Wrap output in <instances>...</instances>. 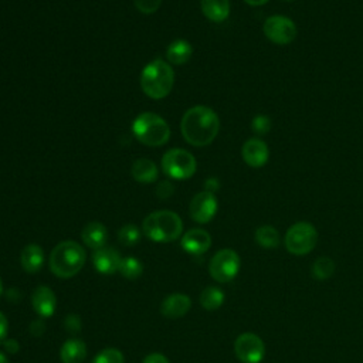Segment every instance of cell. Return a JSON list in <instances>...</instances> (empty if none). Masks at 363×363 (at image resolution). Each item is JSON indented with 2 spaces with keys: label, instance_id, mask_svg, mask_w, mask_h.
<instances>
[{
  "label": "cell",
  "instance_id": "cell-1",
  "mask_svg": "<svg viewBox=\"0 0 363 363\" xmlns=\"http://www.w3.org/2000/svg\"><path fill=\"white\" fill-rule=\"evenodd\" d=\"M180 129L186 142L202 148L216 139L220 131V119L212 108L196 105L185 112L180 122Z\"/></svg>",
  "mask_w": 363,
  "mask_h": 363
},
{
  "label": "cell",
  "instance_id": "cell-2",
  "mask_svg": "<svg viewBox=\"0 0 363 363\" xmlns=\"http://www.w3.org/2000/svg\"><path fill=\"white\" fill-rule=\"evenodd\" d=\"M85 250L76 242L59 243L50 254V270L59 278L77 275L85 264Z\"/></svg>",
  "mask_w": 363,
  "mask_h": 363
},
{
  "label": "cell",
  "instance_id": "cell-3",
  "mask_svg": "<svg viewBox=\"0 0 363 363\" xmlns=\"http://www.w3.org/2000/svg\"><path fill=\"white\" fill-rule=\"evenodd\" d=\"M143 234L155 243H172L184 232V222L170 210L153 212L142 223Z\"/></svg>",
  "mask_w": 363,
  "mask_h": 363
},
{
  "label": "cell",
  "instance_id": "cell-4",
  "mask_svg": "<svg viewBox=\"0 0 363 363\" xmlns=\"http://www.w3.org/2000/svg\"><path fill=\"white\" fill-rule=\"evenodd\" d=\"M174 84L173 69L163 60L150 61L141 74V88L152 100L167 97Z\"/></svg>",
  "mask_w": 363,
  "mask_h": 363
},
{
  "label": "cell",
  "instance_id": "cell-5",
  "mask_svg": "<svg viewBox=\"0 0 363 363\" xmlns=\"http://www.w3.org/2000/svg\"><path fill=\"white\" fill-rule=\"evenodd\" d=\"M133 136L146 146H162L170 138L167 122L153 112L139 114L132 124Z\"/></svg>",
  "mask_w": 363,
  "mask_h": 363
},
{
  "label": "cell",
  "instance_id": "cell-6",
  "mask_svg": "<svg viewBox=\"0 0 363 363\" xmlns=\"http://www.w3.org/2000/svg\"><path fill=\"white\" fill-rule=\"evenodd\" d=\"M198 169L195 156L185 149H170L162 157V170L166 176L176 180L191 179Z\"/></svg>",
  "mask_w": 363,
  "mask_h": 363
},
{
  "label": "cell",
  "instance_id": "cell-7",
  "mask_svg": "<svg viewBox=\"0 0 363 363\" xmlns=\"http://www.w3.org/2000/svg\"><path fill=\"white\" fill-rule=\"evenodd\" d=\"M285 249L294 256L309 254L318 243V232L308 222H298L292 225L284 239Z\"/></svg>",
  "mask_w": 363,
  "mask_h": 363
},
{
  "label": "cell",
  "instance_id": "cell-8",
  "mask_svg": "<svg viewBox=\"0 0 363 363\" xmlns=\"http://www.w3.org/2000/svg\"><path fill=\"white\" fill-rule=\"evenodd\" d=\"M240 256L232 249H223L218 251L209 264V273L218 282L233 281L240 271Z\"/></svg>",
  "mask_w": 363,
  "mask_h": 363
},
{
  "label": "cell",
  "instance_id": "cell-9",
  "mask_svg": "<svg viewBox=\"0 0 363 363\" xmlns=\"http://www.w3.org/2000/svg\"><path fill=\"white\" fill-rule=\"evenodd\" d=\"M263 32L266 37L280 46H287L292 43L297 37V25L287 16L275 15L264 22Z\"/></svg>",
  "mask_w": 363,
  "mask_h": 363
},
{
  "label": "cell",
  "instance_id": "cell-10",
  "mask_svg": "<svg viewBox=\"0 0 363 363\" xmlns=\"http://www.w3.org/2000/svg\"><path fill=\"white\" fill-rule=\"evenodd\" d=\"M234 353L242 363H260L266 355V346L256 333H242L234 342Z\"/></svg>",
  "mask_w": 363,
  "mask_h": 363
},
{
  "label": "cell",
  "instance_id": "cell-11",
  "mask_svg": "<svg viewBox=\"0 0 363 363\" xmlns=\"http://www.w3.org/2000/svg\"><path fill=\"white\" fill-rule=\"evenodd\" d=\"M218 209H219V203L215 194H210L206 191L198 194L192 199L189 206L191 218L201 225H206L212 222L218 213Z\"/></svg>",
  "mask_w": 363,
  "mask_h": 363
},
{
  "label": "cell",
  "instance_id": "cell-12",
  "mask_svg": "<svg viewBox=\"0 0 363 363\" xmlns=\"http://www.w3.org/2000/svg\"><path fill=\"white\" fill-rule=\"evenodd\" d=\"M122 257L114 247H102L94 250L93 264L95 270L104 275H111L119 271Z\"/></svg>",
  "mask_w": 363,
  "mask_h": 363
},
{
  "label": "cell",
  "instance_id": "cell-13",
  "mask_svg": "<svg viewBox=\"0 0 363 363\" xmlns=\"http://www.w3.org/2000/svg\"><path fill=\"white\" fill-rule=\"evenodd\" d=\"M242 155H243L244 162L250 167H263L268 162L270 150L264 141H261L258 138H251L244 142Z\"/></svg>",
  "mask_w": 363,
  "mask_h": 363
},
{
  "label": "cell",
  "instance_id": "cell-14",
  "mask_svg": "<svg viewBox=\"0 0 363 363\" xmlns=\"http://www.w3.org/2000/svg\"><path fill=\"white\" fill-rule=\"evenodd\" d=\"M212 246L210 234L203 229H192L182 237V249L192 256L205 254Z\"/></svg>",
  "mask_w": 363,
  "mask_h": 363
},
{
  "label": "cell",
  "instance_id": "cell-15",
  "mask_svg": "<svg viewBox=\"0 0 363 363\" xmlns=\"http://www.w3.org/2000/svg\"><path fill=\"white\" fill-rule=\"evenodd\" d=\"M192 307V301L185 294H170L167 295L162 305H160V314L169 319H177L185 316Z\"/></svg>",
  "mask_w": 363,
  "mask_h": 363
},
{
  "label": "cell",
  "instance_id": "cell-16",
  "mask_svg": "<svg viewBox=\"0 0 363 363\" xmlns=\"http://www.w3.org/2000/svg\"><path fill=\"white\" fill-rule=\"evenodd\" d=\"M32 305L40 318H50L56 311L57 298L49 287L40 285L33 291Z\"/></svg>",
  "mask_w": 363,
  "mask_h": 363
},
{
  "label": "cell",
  "instance_id": "cell-17",
  "mask_svg": "<svg viewBox=\"0 0 363 363\" xmlns=\"http://www.w3.org/2000/svg\"><path fill=\"white\" fill-rule=\"evenodd\" d=\"M201 8L213 23H223L230 16V0H202Z\"/></svg>",
  "mask_w": 363,
  "mask_h": 363
},
{
  "label": "cell",
  "instance_id": "cell-18",
  "mask_svg": "<svg viewBox=\"0 0 363 363\" xmlns=\"http://www.w3.org/2000/svg\"><path fill=\"white\" fill-rule=\"evenodd\" d=\"M81 239L85 243V246L93 250L102 249V247H105V243L108 239L107 227L102 223L91 222L83 229Z\"/></svg>",
  "mask_w": 363,
  "mask_h": 363
},
{
  "label": "cell",
  "instance_id": "cell-19",
  "mask_svg": "<svg viewBox=\"0 0 363 363\" xmlns=\"http://www.w3.org/2000/svg\"><path fill=\"white\" fill-rule=\"evenodd\" d=\"M22 267L29 274H36L44 264L43 249L37 244H29L22 250L20 256Z\"/></svg>",
  "mask_w": 363,
  "mask_h": 363
},
{
  "label": "cell",
  "instance_id": "cell-20",
  "mask_svg": "<svg viewBox=\"0 0 363 363\" xmlns=\"http://www.w3.org/2000/svg\"><path fill=\"white\" fill-rule=\"evenodd\" d=\"M63 363H83L87 357V345L81 339H69L60 350Z\"/></svg>",
  "mask_w": 363,
  "mask_h": 363
},
{
  "label": "cell",
  "instance_id": "cell-21",
  "mask_svg": "<svg viewBox=\"0 0 363 363\" xmlns=\"http://www.w3.org/2000/svg\"><path fill=\"white\" fill-rule=\"evenodd\" d=\"M157 167L149 159H138L132 163L131 176L139 184H152L157 179Z\"/></svg>",
  "mask_w": 363,
  "mask_h": 363
},
{
  "label": "cell",
  "instance_id": "cell-22",
  "mask_svg": "<svg viewBox=\"0 0 363 363\" xmlns=\"http://www.w3.org/2000/svg\"><path fill=\"white\" fill-rule=\"evenodd\" d=\"M192 53H194V49H192L191 43L184 39H179V40H174L173 43H170V46L167 47V52H166V57H167L169 63H172L174 66H182V64H186L191 60Z\"/></svg>",
  "mask_w": 363,
  "mask_h": 363
},
{
  "label": "cell",
  "instance_id": "cell-23",
  "mask_svg": "<svg viewBox=\"0 0 363 363\" xmlns=\"http://www.w3.org/2000/svg\"><path fill=\"white\" fill-rule=\"evenodd\" d=\"M256 242L264 249H277L281 243V237L275 227L261 226L256 230Z\"/></svg>",
  "mask_w": 363,
  "mask_h": 363
},
{
  "label": "cell",
  "instance_id": "cell-24",
  "mask_svg": "<svg viewBox=\"0 0 363 363\" xmlns=\"http://www.w3.org/2000/svg\"><path fill=\"white\" fill-rule=\"evenodd\" d=\"M225 302V292L218 287H208L201 294V305L208 311L219 309Z\"/></svg>",
  "mask_w": 363,
  "mask_h": 363
},
{
  "label": "cell",
  "instance_id": "cell-25",
  "mask_svg": "<svg viewBox=\"0 0 363 363\" xmlns=\"http://www.w3.org/2000/svg\"><path fill=\"white\" fill-rule=\"evenodd\" d=\"M333 273H335V263L329 257H319L318 260H315L312 266V277L315 280H319V281L328 280L333 275Z\"/></svg>",
  "mask_w": 363,
  "mask_h": 363
},
{
  "label": "cell",
  "instance_id": "cell-26",
  "mask_svg": "<svg viewBox=\"0 0 363 363\" xmlns=\"http://www.w3.org/2000/svg\"><path fill=\"white\" fill-rule=\"evenodd\" d=\"M143 271V267L141 264V261L135 257H126V258H122L121 261V266H119V273L128 278V280H135L138 277H141Z\"/></svg>",
  "mask_w": 363,
  "mask_h": 363
},
{
  "label": "cell",
  "instance_id": "cell-27",
  "mask_svg": "<svg viewBox=\"0 0 363 363\" xmlns=\"http://www.w3.org/2000/svg\"><path fill=\"white\" fill-rule=\"evenodd\" d=\"M141 232L135 225H125L119 232H118V239L119 243L125 247L135 246L139 242Z\"/></svg>",
  "mask_w": 363,
  "mask_h": 363
},
{
  "label": "cell",
  "instance_id": "cell-28",
  "mask_svg": "<svg viewBox=\"0 0 363 363\" xmlns=\"http://www.w3.org/2000/svg\"><path fill=\"white\" fill-rule=\"evenodd\" d=\"M93 363H125L124 355L121 350L108 347L101 350L93 360Z\"/></svg>",
  "mask_w": 363,
  "mask_h": 363
},
{
  "label": "cell",
  "instance_id": "cell-29",
  "mask_svg": "<svg viewBox=\"0 0 363 363\" xmlns=\"http://www.w3.org/2000/svg\"><path fill=\"white\" fill-rule=\"evenodd\" d=\"M133 4L141 13L152 15L160 8L162 0H133Z\"/></svg>",
  "mask_w": 363,
  "mask_h": 363
},
{
  "label": "cell",
  "instance_id": "cell-30",
  "mask_svg": "<svg viewBox=\"0 0 363 363\" xmlns=\"http://www.w3.org/2000/svg\"><path fill=\"white\" fill-rule=\"evenodd\" d=\"M251 126H253V131L256 133H260V135L267 133L271 128V121L266 115H257V117H254V119L251 122Z\"/></svg>",
  "mask_w": 363,
  "mask_h": 363
},
{
  "label": "cell",
  "instance_id": "cell-31",
  "mask_svg": "<svg viewBox=\"0 0 363 363\" xmlns=\"http://www.w3.org/2000/svg\"><path fill=\"white\" fill-rule=\"evenodd\" d=\"M173 194H174V188H173L170 182H160V184L156 188V196L162 201L169 199Z\"/></svg>",
  "mask_w": 363,
  "mask_h": 363
},
{
  "label": "cell",
  "instance_id": "cell-32",
  "mask_svg": "<svg viewBox=\"0 0 363 363\" xmlns=\"http://www.w3.org/2000/svg\"><path fill=\"white\" fill-rule=\"evenodd\" d=\"M64 326L69 332H80L81 331V319L78 315H69L64 321Z\"/></svg>",
  "mask_w": 363,
  "mask_h": 363
},
{
  "label": "cell",
  "instance_id": "cell-33",
  "mask_svg": "<svg viewBox=\"0 0 363 363\" xmlns=\"http://www.w3.org/2000/svg\"><path fill=\"white\" fill-rule=\"evenodd\" d=\"M44 331H46V325H44L43 318H42V319L39 318V319H36V321L32 322V325H30V333H32L33 336L39 338V336H42V335L44 333Z\"/></svg>",
  "mask_w": 363,
  "mask_h": 363
},
{
  "label": "cell",
  "instance_id": "cell-34",
  "mask_svg": "<svg viewBox=\"0 0 363 363\" xmlns=\"http://www.w3.org/2000/svg\"><path fill=\"white\" fill-rule=\"evenodd\" d=\"M8 328H9L8 319L4 315V312H0V345H4L5 340L8 339Z\"/></svg>",
  "mask_w": 363,
  "mask_h": 363
},
{
  "label": "cell",
  "instance_id": "cell-35",
  "mask_svg": "<svg viewBox=\"0 0 363 363\" xmlns=\"http://www.w3.org/2000/svg\"><path fill=\"white\" fill-rule=\"evenodd\" d=\"M142 363H169V359L162 353H150L143 359Z\"/></svg>",
  "mask_w": 363,
  "mask_h": 363
},
{
  "label": "cell",
  "instance_id": "cell-36",
  "mask_svg": "<svg viewBox=\"0 0 363 363\" xmlns=\"http://www.w3.org/2000/svg\"><path fill=\"white\" fill-rule=\"evenodd\" d=\"M5 349L9 352V353H16V352H19V343L15 340V339H6L5 340Z\"/></svg>",
  "mask_w": 363,
  "mask_h": 363
},
{
  "label": "cell",
  "instance_id": "cell-37",
  "mask_svg": "<svg viewBox=\"0 0 363 363\" xmlns=\"http://www.w3.org/2000/svg\"><path fill=\"white\" fill-rule=\"evenodd\" d=\"M206 192H210V194H215L218 189H219V180L218 179H209V180H206Z\"/></svg>",
  "mask_w": 363,
  "mask_h": 363
},
{
  "label": "cell",
  "instance_id": "cell-38",
  "mask_svg": "<svg viewBox=\"0 0 363 363\" xmlns=\"http://www.w3.org/2000/svg\"><path fill=\"white\" fill-rule=\"evenodd\" d=\"M244 2L250 6H263V5L268 4L270 0H244Z\"/></svg>",
  "mask_w": 363,
  "mask_h": 363
},
{
  "label": "cell",
  "instance_id": "cell-39",
  "mask_svg": "<svg viewBox=\"0 0 363 363\" xmlns=\"http://www.w3.org/2000/svg\"><path fill=\"white\" fill-rule=\"evenodd\" d=\"M0 363H9V359L4 352H0Z\"/></svg>",
  "mask_w": 363,
  "mask_h": 363
},
{
  "label": "cell",
  "instance_id": "cell-40",
  "mask_svg": "<svg viewBox=\"0 0 363 363\" xmlns=\"http://www.w3.org/2000/svg\"><path fill=\"white\" fill-rule=\"evenodd\" d=\"M4 294V282H2V278H0V295Z\"/></svg>",
  "mask_w": 363,
  "mask_h": 363
},
{
  "label": "cell",
  "instance_id": "cell-41",
  "mask_svg": "<svg viewBox=\"0 0 363 363\" xmlns=\"http://www.w3.org/2000/svg\"><path fill=\"white\" fill-rule=\"evenodd\" d=\"M287 2H291V0H287Z\"/></svg>",
  "mask_w": 363,
  "mask_h": 363
}]
</instances>
